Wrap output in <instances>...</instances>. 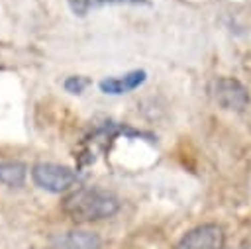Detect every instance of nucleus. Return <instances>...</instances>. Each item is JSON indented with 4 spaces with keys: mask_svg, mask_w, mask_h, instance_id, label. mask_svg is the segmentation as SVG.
I'll list each match as a JSON object with an SVG mask.
<instances>
[{
    "mask_svg": "<svg viewBox=\"0 0 251 249\" xmlns=\"http://www.w3.org/2000/svg\"><path fill=\"white\" fill-rule=\"evenodd\" d=\"M210 94L224 110L243 112L249 104V92L239 80L231 76H216L210 82Z\"/></svg>",
    "mask_w": 251,
    "mask_h": 249,
    "instance_id": "7ed1b4c3",
    "label": "nucleus"
},
{
    "mask_svg": "<svg viewBox=\"0 0 251 249\" xmlns=\"http://www.w3.org/2000/svg\"><path fill=\"white\" fill-rule=\"evenodd\" d=\"M71 12L78 18L90 14L92 10H98V8H104V6H114V4H131V6H137V4H149V0H67Z\"/></svg>",
    "mask_w": 251,
    "mask_h": 249,
    "instance_id": "6e6552de",
    "label": "nucleus"
},
{
    "mask_svg": "<svg viewBox=\"0 0 251 249\" xmlns=\"http://www.w3.org/2000/svg\"><path fill=\"white\" fill-rule=\"evenodd\" d=\"M31 180L35 186L47 192H65L78 182V173L73 171L67 165H57V163H35L29 171Z\"/></svg>",
    "mask_w": 251,
    "mask_h": 249,
    "instance_id": "f03ea898",
    "label": "nucleus"
},
{
    "mask_svg": "<svg viewBox=\"0 0 251 249\" xmlns=\"http://www.w3.org/2000/svg\"><path fill=\"white\" fill-rule=\"evenodd\" d=\"M88 84H90V78H86V76H82V75H71V76H67L65 82H63V86H65V90H67L69 94H80Z\"/></svg>",
    "mask_w": 251,
    "mask_h": 249,
    "instance_id": "1a4fd4ad",
    "label": "nucleus"
},
{
    "mask_svg": "<svg viewBox=\"0 0 251 249\" xmlns=\"http://www.w3.org/2000/svg\"><path fill=\"white\" fill-rule=\"evenodd\" d=\"M226 233L218 224H202L186 231L175 245V249H224Z\"/></svg>",
    "mask_w": 251,
    "mask_h": 249,
    "instance_id": "20e7f679",
    "label": "nucleus"
},
{
    "mask_svg": "<svg viewBox=\"0 0 251 249\" xmlns=\"http://www.w3.org/2000/svg\"><path fill=\"white\" fill-rule=\"evenodd\" d=\"M27 178V167L20 161H2L0 163V182L10 188H22Z\"/></svg>",
    "mask_w": 251,
    "mask_h": 249,
    "instance_id": "0eeeda50",
    "label": "nucleus"
},
{
    "mask_svg": "<svg viewBox=\"0 0 251 249\" xmlns=\"http://www.w3.org/2000/svg\"><path fill=\"white\" fill-rule=\"evenodd\" d=\"M145 71H129L122 76H108L104 80H100V90L104 94H126V92H131L135 90L139 84L145 82Z\"/></svg>",
    "mask_w": 251,
    "mask_h": 249,
    "instance_id": "39448f33",
    "label": "nucleus"
},
{
    "mask_svg": "<svg viewBox=\"0 0 251 249\" xmlns=\"http://www.w3.org/2000/svg\"><path fill=\"white\" fill-rule=\"evenodd\" d=\"M118 210L120 200L100 186H80L63 200V212L76 224L112 218Z\"/></svg>",
    "mask_w": 251,
    "mask_h": 249,
    "instance_id": "f257e3e1",
    "label": "nucleus"
},
{
    "mask_svg": "<svg viewBox=\"0 0 251 249\" xmlns=\"http://www.w3.org/2000/svg\"><path fill=\"white\" fill-rule=\"evenodd\" d=\"M53 249H100V239L90 231H67L53 241Z\"/></svg>",
    "mask_w": 251,
    "mask_h": 249,
    "instance_id": "423d86ee",
    "label": "nucleus"
}]
</instances>
